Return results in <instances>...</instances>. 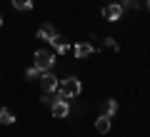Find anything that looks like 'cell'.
I'll list each match as a JSON object with an SVG mask.
<instances>
[{"label":"cell","instance_id":"obj_1","mask_svg":"<svg viewBox=\"0 0 150 137\" xmlns=\"http://www.w3.org/2000/svg\"><path fill=\"white\" fill-rule=\"evenodd\" d=\"M33 65H35L40 72L53 70V65H55V53H50V50H38V53L33 55Z\"/></svg>","mask_w":150,"mask_h":137},{"label":"cell","instance_id":"obj_2","mask_svg":"<svg viewBox=\"0 0 150 137\" xmlns=\"http://www.w3.org/2000/svg\"><path fill=\"white\" fill-rule=\"evenodd\" d=\"M60 95L65 97V100H70V97H78L80 95V90H83V85H80V80L78 77H65V80H60Z\"/></svg>","mask_w":150,"mask_h":137},{"label":"cell","instance_id":"obj_3","mask_svg":"<svg viewBox=\"0 0 150 137\" xmlns=\"http://www.w3.org/2000/svg\"><path fill=\"white\" fill-rule=\"evenodd\" d=\"M58 85H60V80L55 77V75L50 72V70H48V72H43V75H40V87H43V92H45V95L55 92V90H58Z\"/></svg>","mask_w":150,"mask_h":137},{"label":"cell","instance_id":"obj_4","mask_svg":"<svg viewBox=\"0 0 150 137\" xmlns=\"http://www.w3.org/2000/svg\"><path fill=\"white\" fill-rule=\"evenodd\" d=\"M123 5H120V3H110V5H105L103 8V18H105L108 22H115V20H120V18H123Z\"/></svg>","mask_w":150,"mask_h":137},{"label":"cell","instance_id":"obj_5","mask_svg":"<svg viewBox=\"0 0 150 137\" xmlns=\"http://www.w3.org/2000/svg\"><path fill=\"white\" fill-rule=\"evenodd\" d=\"M50 112H53V117H58V120L68 117V115H70V105H68V100H58V102H53V105H50Z\"/></svg>","mask_w":150,"mask_h":137},{"label":"cell","instance_id":"obj_6","mask_svg":"<svg viewBox=\"0 0 150 137\" xmlns=\"http://www.w3.org/2000/svg\"><path fill=\"white\" fill-rule=\"evenodd\" d=\"M93 53H95V48H93L90 42H78V45H75V48H73V55H75V58H78V60L88 58V55H93Z\"/></svg>","mask_w":150,"mask_h":137},{"label":"cell","instance_id":"obj_7","mask_svg":"<svg viewBox=\"0 0 150 137\" xmlns=\"http://www.w3.org/2000/svg\"><path fill=\"white\" fill-rule=\"evenodd\" d=\"M55 35H58V32H55V27H53V25H43V27H38V40L50 42Z\"/></svg>","mask_w":150,"mask_h":137},{"label":"cell","instance_id":"obj_8","mask_svg":"<svg viewBox=\"0 0 150 137\" xmlns=\"http://www.w3.org/2000/svg\"><path fill=\"white\" fill-rule=\"evenodd\" d=\"M50 45L55 48V53H58V55H63L65 50H68V40H65L63 35H55L53 40H50Z\"/></svg>","mask_w":150,"mask_h":137},{"label":"cell","instance_id":"obj_9","mask_svg":"<svg viewBox=\"0 0 150 137\" xmlns=\"http://www.w3.org/2000/svg\"><path fill=\"white\" fill-rule=\"evenodd\" d=\"M95 130L100 132V135H108V132H110V117L100 115V117L95 120Z\"/></svg>","mask_w":150,"mask_h":137},{"label":"cell","instance_id":"obj_10","mask_svg":"<svg viewBox=\"0 0 150 137\" xmlns=\"http://www.w3.org/2000/svg\"><path fill=\"white\" fill-rule=\"evenodd\" d=\"M115 112H118V100H105L103 102V115L105 117H112Z\"/></svg>","mask_w":150,"mask_h":137},{"label":"cell","instance_id":"obj_11","mask_svg":"<svg viewBox=\"0 0 150 137\" xmlns=\"http://www.w3.org/2000/svg\"><path fill=\"white\" fill-rule=\"evenodd\" d=\"M13 122H15V115L5 107H0V125H13Z\"/></svg>","mask_w":150,"mask_h":137},{"label":"cell","instance_id":"obj_12","mask_svg":"<svg viewBox=\"0 0 150 137\" xmlns=\"http://www.w3.org/2000/svg\"><path fill=\"white\" fill-rule=\"evenodd\" d=\"M13 8H15V10H30L33 0H13Z\"/></svg>","mask_w":150,"mask_h":137},{"label":"cell","instance_id":"obj_13","mask_svg":"<svg viewBox=\"0 0 150 137\" xmlns=\"http://www.w3.org/2000/svg\"><path fill=\"white\" fill-rule=\"evenodd\" d=\"M40 75H43V72H40V70H38L35 65H33V67H28V70H25V77H28V80H40Z\"/></svg>","mask_w":150,"mask_h":137},{"label":"cell","instance_id":"obj_14","mask_svg":"<svg viewBox=\"0 0 150 137\" xmlns=\"http://www.w3.org/2000/svg\"><path fill=\"white\" fill-rule=\"evenodd\" d=\"M120 5H123V10H125V8H128V10H138L140 3H138V0H123Z\"/></svg>","mask_w":150,"mask_h":137},{"label":"cell","instance_id":"obj_15","mask_svg":"<svg viewBox=\"0 0 150 137\" xmlns=\"http://www.w3.org/2000/svg\"><path fill=\"white\" fill-rule=\"evenodd\" d=\"M105 45H108V48H112V50H118V42H115V37H105Z\"/></svg>","mask_w":150,"mask_h":137},{"label":"cell","instance_id":"obj_16","mask_svg":"<svg viewBox=\"0 0 150 137\" xmlns=\"http://www.w3.org/2000/svg\"><path fill=\"white\" fill-rule=\"evenodd\" d=\"M110 3H120V0H105V5H110Z\"/></svg>","mask_w":150,"mask_h":137},{"label":"cell","instance_id":"obj_17","mask_svg":"<svg viewBox=\"0 0 150 137\" xmlns=\"http://www.w3.org/2000/svg\"><path fill=\"white\" fill-rule=\"evenodd\" d=\"M145 5H148V10H150V0H148V3H145Z\"/></svg>","mask_w":150,"mask_h":137},{"label":"cell","instance_id":"obj_18","mask_svg":"<svg viewBox=\"0 0 150 137\" xmlns=\"http://www.w3.org/2000/svg\"><path fill=\"white\" fill-rule=\"evenodd\" d=\"M0 25H3V18H0Z\"/></svg>","mask_w":150,"mask_h":137}]
</instances>
